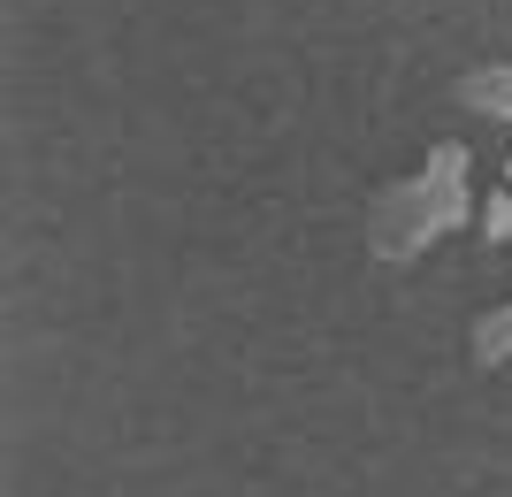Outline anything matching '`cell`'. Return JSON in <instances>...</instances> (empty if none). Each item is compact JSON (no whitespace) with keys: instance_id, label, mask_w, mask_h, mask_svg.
<instances>
[{"instance_id":"obj_1","label":"cell","mask_w":512,"mask_h":497,"mask_svg":"<svg viewBox=\"0 0 512 497\" xmlns=\"http://www.w3.org/2000/svg\"><path fill=\"white\" fill-rule=\"evenodd\" d=\"M467 169H474L467 146H436L421 161V176L383 184L375 207H367V245H375V260H413V253H428V238L459 230V222H467Z\"/></svg>"},{"instance_id":"obj_2","label":"cell","mask_w":512,"mask_h":497,"mask_svg":"<svg viewBox=\"0 0 512 497\" xmlns=\"http://www.w3.org/2000/svg\"><path fill=\"white\" fill-rule=\"evenodd\" d=\"M459 108L490 115V123H512V62H482L459 77Z\"/></svg>"},{"instance_id":"obj_3","label":"cell","mask_w":512,"mask_h":497,"mask_svg":"<svg viewBox=\"0 0 512 497\" xmlns=\"http://www.w3.org/2000/svg\"><path fill=\"white\" fill-rule=\"evenodd\" d=\"M474 360H482V368H505L512 360V306H490V314L474 322Z\"/></svg>"},{"instance_id":"obj_4","label":"cell","mask_w":512,"mask_h":497,"mask_svg":"<svg viewBox=\"0 0 512 497\" xmlns=\"http://www.w3.org/2000/svg\"><path fill=\"white\" fill-rule=\"evenodd\" d=\"M482 238H490V245H512V192H490V199H482Z\"/></svg>"}]
</instances>
